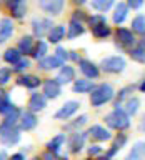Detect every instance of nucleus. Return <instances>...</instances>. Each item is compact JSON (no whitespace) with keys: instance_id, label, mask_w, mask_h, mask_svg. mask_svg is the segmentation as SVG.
I'll return each mask as SVG.
<instances>
[{"instance_id":"obj_1","label":"nucleus","mask_w":145,"mask_h":160,"mask_svg":"<svg viewBox=\"0 0 145 160\" xmlns=\"http://www.w3.org/2000/svg\"><path fill=\"white\" fill-rule=\"evenodd\" d=\"M115 95V90L110 83H100L97 85L92 93H90V103H92V107H100V105L110 102V100L113 98Z\"/></svg>"},{"instance_id":"obj_2","label":"nucleus","mask_w":145,"mask_h":160,"mask_svg":"<svg viewBox=\"0 0 145 160\" xmlns=\"http://www.w3.org/2000/svg\"><path fill=\"white\" fill-rule=\"evenodd\" d=\"M105 122H107L110 128H115V130H125L130 127V117L123 108H113L105 117Z\"/></svg>"},{"instance_id":"obj_3","label":"nucleus","mask_w":145,"mask_h":160,"mask_svg":"<svg viewBox=\"0 0 145 160\" xmlns=\"http://www.w3.org/2000/svg\"><path fill=\"white\" fill-rule=\"evenodd\" d=\"M125 60L120 55H112V57H105L102 62H100V67H102L103 72L107 73H120L123 72L125 68Z\"/></svg>"},{"instance_id":"obj_4","label":"nucleus","mask_w":145,"mask_h":160,"mask_svg":"<svg viewBox=\"0 0 145 160\" xmlns=\"http://www.w3.org/2000/svg\"><path fill=\"white\" fill-rule=\"evenodd\" d=\"M52 28H53V23L50 18H33L32 20V32L38 40L47 37Z\"/></svg>"},{"instance_id":"obj_5","label":"nucleus","mask_w":145,"mask_h":160,"mask_svg":"<svg viewBox=\"0 0 145 160\" xmlns=\"http://www.w3.org/2000/svg\"><path fill=\"white\" fill-rule=\"evenodd\" d=\"M38 5L43 12L50 15H60L63 10L65 0H38Z\"/></svg>"},{"instance_id":"obj_6","label":"nucleus","mask_w":145,"mask_h":160,"mask_svg":"<svg viewBox=\"0 0 145 160\" xmlns=\"http://www.w3.org/2000/svg\"><path fill=\"white\" fill-rule=\"evenodd\" d=\"M80 103L77 100H68V102H65L62 107L57 110V113H55V118L57 120H67L68 117H72V115L78 110Z\"/></svg>"},{"instance_id":"obj_7","label":"nucleus","mask_w":145,"mask_h":160,"mask_svg":"<svg viewBox=\"0 0 145 160\" xmlns=\"http://www.w3.org/2000/svg\"><path fill=\"white\" fill-rule=\"evenodd\" d=\"M115 38H117V43H120L122 47H133L135 45V35L132 30L128 28H117L115 32Z\"/></svg>"},{"instance_id":"obj_8","label":"nucleus","mask_w":145,"mask_h":160,"mask_svg":"<svg viewBox=\"0 0 145 160\" xmlns=\"http://www.w3.org/2000/svg\"><path fill=\"white\" fill-rule=\"evenodd\" d=\"M62 93V85L57 82V78H48L43 83V95L47 98H57Z\"/></svg>"},{"instance_id":"obj_9","label":"nucleus","mask_w":145,"mask_h":160,"mask_svg":"<svg viewBox=\"0 0 145 160\" xmlns=\"http://www.w3.org/2000/svg\"><path fill=\"white\" fill-rule=\"evenodd\" d=\"M28 107H30V112H40L47 107V97L43 93H38V92H33L30 95V100H28Z\"/></svg>"},{"instance_id":"obj_10","label":"nucleus","mask_w":145,"mask_h":160,"mask_svg":"<svg viewBox=\"0 0 145 160\" xmlns=\"http://www.w3.org/2000/svg\"><path fill=\"white\" fill-rule=\"evenodd\" d=\"M78 67H80L82 73H83L87 78H97L98 73H100V70H98L97 65H95L93 62H90V60H87V58H82V60H80V62H78Z\"/></svg>"},{"instance_id":"obj_11","label":"nucleus","mask_w":145,"mask_h":160,"mask_svg":"<svg viewBox=\"0 0 145 160\" xmlns=\"http://www.w3.org/2000/svg\"><path fill=\"white\" fill-rule=\"evenodd\" d=\"M37 123H38V120L37 117H35V113L33 112H22V115H20V130H33L35 127H37Z\"/></svg>"},{"instance_id":"obj_12","label":"nucleus","mask_w":145,"mask_h":160,"mask_svg":"<svg viewBox=\"0 0 145 160\" xmlns=\"http://www.w3.org/2000/svg\"><path fill=\"white\" fill-rule=\"evenodd\" d=\"M85 138H87V133L85 132H75L68 140V145H70V152L72 153H78L82 150L83 143H85Z\"/></svg>"},{"instance_id":"obj_13","label":"nucleus","mask_w":145,"mask_h":160,"mask_svg":"<svg viewBox=\"0 0 145 160\" xmlns=\"http://www.w3.org/2000/svg\"><path fill=\"white\" fill-rule=\"evenodd\" d=\"M13 35V22L12 18L0 20V43H5Z\"/></svg>"},{"instance_id":"obj_14","label":"nucleus","mask_w":145,"mask_h":160,"mask_svg":"<svg viewBox=\"0 0 145 160\" xmlns=\"http://www.w3.org/2000/svg\"><path fill=\"white\" fill-rule=\"evenodd\" d=\"M57 82L60 85L75 82V70H73V67H70V65H63V67L60 68L58 75H57Z\"/></svg>"},{"instance_id":"obj_15","label":"nucleus","mask_w":145,"mask_h":160,"mask_svg":"<svg viewBox=\"0 0 145 160\" xmlns=\"http://www.w3.org/2000/svg\"><path fill=\"white\" fill-rule=\"evenodd\" d=\"M90 137H92L93 140H98V142H103V140H110V132L107 128H103L102 125H92V127L88 128V132H87Z\"/></svg>"},{"instance_id":"obj_16","label":"nucleus","mask_w":145,"mask_h":160,"mask_svg":"<svg viewBox=\"0 0 145 160\" xmlns=\"http://www.w3.org/2000/svg\"><path fill=\"white\" fill-rule=\"evenodd\" d=\"M65 63H62L60 60L55 57V55H47L43 60L38 62V67L42 70H53V68H58V67H63Z\"/></svg>"},{"instance_id":"obj_17","label":"nucleus","mask_w":145,"mask_h":160,"mask_svg":"<svg viewBox=\"0 0 145 160\" xmlns=\"http://www.w3.org/2000/svg\"><path fill=\"white\" fill-rule=\"evenodd\" d=\"M13 108H15V105L12 103L8 93L5 92V90L0 88V113H2V115H8Z\"/></svg>"},{"instance_id":"obj_18","label":"nucleus","mask_w":145,"mask_h":160,"mask_svg":"<svg viewBox=\"0 0 145 160\" xmlns=\"http://www.w3.org/2000/svg\"><path fill=\"white\" fill-rule=\"evenodd\" d=\"M93 88H95V85L88 78H78L73 82V92L75 93H87V92H92Z\"/></svg>"},{"instance_id":"obj_19","label":"nucleus","mask_w":145,"mask_h":160,"mask_svg":"<svg viewBox=\"0 0 145 160\" xmlns=\"http://www.w3.org/2000/svg\"><path fill=\"white\" fill-rule=\"evenodd\" d=\"M0 142H2L5 147H13V145H17L20 142V132H18V128H13V130H10L8 133H5L0 137Z\"/></svg>"},{"instance_id":"obj_20","label":"nucleus","mask_w":145,"mask_h":160,"mask_svg":"<svg viewBox=\"0 0 145 160\" xmlns=\"http://www.w3.org/2000/svg\"><path fill=\"white\" fill-rule=\"evenodd\" d=\"M17 85H22V87H27V88H35L40 85V78L37 75H20L17 78Z\"/></svg>"},{"instance_id":"obj_21","label":"nucleus","mask_w":145,"mask_h":160,"mask_svg":"<svg viewBox=\"0 0 145 160\" xmlns=\"http://www.w3.org/2000/svg\"><path fill=\"white\" fill-rule=\"evenodd\" d=\"M33 38L30 37V35H25V37H22L18 40V50L20 53H25V55H32L33 53Z\"/></svg>"},{"instance_id":"obj_22","label":"nucleus","mask_w":145,"mask_h":160,"mask_svg":"<svg viewBox=\"0 0 145 160\" xmlns=\"http://www.w3.org/2000/svg\"><path fill=\"white\" fill-rule=\"evenodd\" d=\"M127 13H128V7H127V3H123V2H118V5L115 7V12H113V23H123V20L127 18Z\"/></svg>"},{"instance_id":"obj_23","label":"nucleus","mask_w":145,"mask_h":160,"mask_svg":"<svg viewBox=\"0 0 145 160\" xmlns=\"http://www.w3.org/2000/svg\"><path fill=\"white\" fill-rule=\"evenodd\" d=\"M143 157H145V142H137L125 160H143Z\"/></svg>"},{"instance_id":"obj_24","label":"nucleus","mask_w":145,"mask_h":160,"mask_svg":"<svg viewBox=\"0 0 145 160\" xmlns=\"http://www.w3.org/2000/svg\"><path fill=\"white\" fill-rule=\"evenodd\" d=\"M50 43H58L60 40H63L65 37V27L63 25H53V28L50 30V33L47 35Z\"/></svg>"},{"instance_id":"obj_25","label":"nucleus","mask_w":145,"mask_h":160,"mask_svg":"<svg viewBox=\"0 0 145 160\" xmlns=\"http://www.w3.org/2000/svg\"><path fill=\"white\" fill-rule=\"evenodd\" d=\"M85 32V28H83V25L82 22H77V20H70V23H68V28H67V37L68 38H75V37H78V35H82Z\"/></svg>"},{"instance_id":"obj_26","label":"nucleus","mask_w":145,"mask_h":160,"mask_svg":"<svg viewBox=\"0 0 145 160\" xmlns=\"http://www.w3.org/2000/svg\"><path fill=\"white\" fill-rule=\"evenodd\" d=\"M47 53H48V47H47V43L43 42V40H38L37 43H35V48H33V53H32V57L35 60H43L45 57H47Z\"/></svg>"},{"instance_id":"obj_27","label":"nucleus","mask_w":145,"mask_h":160,"mask_svg":"<svg viewBox=\"0 0 145 160\" xmlns=\"http://www.w3.org/2000/svg\"><path fill=\"white\" fill-rule=\"evenodd\" d=\"M3 60L7 63H18L20 60H22V53H20V50L18 48H7L5 50V53H3Z\"/></svg>"},{"instance_id":"obj_28","label":"nucleus","mask_w":145,"mask_h":160,"mask_svg":"<svg viewBox=\"0 0 145 160\" xmlns=\"http://www.w3.org/2000/svg\"><path fill=\"white\" fill-rule=\"evenodd\" d=\"M65 142V135L63 133H58L57 137H53L50 142L47 143V152H50V153H58V150H60V147H62V143Z\"/></svg>"},{"instance_id":"obj_29","label":"nucleus","mask_w":145,"mask_h":160,"mask_svg":"<svg viewBox=\"0 0 145 160\" xmlns=\"http://www.w3.org/2000/svg\"><path fill=\"white\" fill-rule=\"evenodd\" d=\"M92 8H95L97 12H107L113 7L115 0H92Z\"/></svg>"},{"instance_id":"obj_30","label":"nucleus","mask_w":145,"mask_h":160,"mask_svg":"<svg viewBox=\"0 0 145 160\" xmlns=\"http://www.w3.org/2000/svg\"><path fill=\"white\" fill-rule=\"evenodd\" d=\"M20 115H22V112H20V110L15 107L12 112H10L8 115H5V120L2 123H5V125H8V127H15V125H17L18 122H20Z\"/></svg>"},{"instance_id":"obj_31","label":"nucleus","mask_w":145,"mask_h":160,"mask_svg":"<svg viewBox=\"0 0 145 160\" xmlns=\"http://www.w3.org/2000/svg\"><path fill=\"white\" fill-rule=\"evenodd\" d=\"M138 107H140V100L137 97H130L127 102H125V112H127V115L130 117V115H135L138 112Z\"/></svg>"},{"instance_id":"obj_32","label":"nucleus","mask_w":145,"mask_h":160,"mask_svg":"<svg viewBox=\"0 0 145 160\" xmlns=\"http://www.w3.org/2000/svg\"><path fill=\"white\" fill-rule=\"evenodd\" d=\"M130 57H132V60H135V62H140V63H145V47H142V45H137V47L130 48Z\"/></svg>"},{"instance_id":"obj_33","label":"nucleus","mask_w":145,"mask_h":160,"mask_svg":"<svg viewBox=\"0 0 145 160\" xmlns=\"http://www.w3.org/2000/svg\"><path fill=\"white\" fill-rule=\"evenodd\" d=\"M87 120H88L87 115H80V117H77V118L73 120V122H70V123L65 125V130H72V132H78V128H80V127H83V125L87 123Z\"/></svg>"},{"instance_id":"obj_34","label":"nucleus","mask_w":145,"mask_h":160,"mask_svg":"<svg viewBox=\"0 0 145 160\" xmlns=\"http://www.w3.org/2000/svg\"><path fill=\"white\" fill-rule=\"evenodd\" d=\"M132 30L137 33L145 35V15H137V17L132 20Z\"/></svg>"},{"instance_id":"obj_35","label":"nucleus","mask_w":145,"mask_h":160,"mask_svg":"<svg viewBox=\"0 0 145 160\" xmlns=\"http://www.w3.org/2000/svg\"><path fill=\"white\" fill-rule=\"evenodd\" d=\"M133 88H135V85H127V87H123L122 90H120L118 95H117V100H115V108H120L122 102L128 97V93H130V92H133Z\"/></svg>"},{"instance_id":"obj_36","label":"nucleus","mask_w":145,"mask_h":160,"mask_svg":"<svg viewBox=\"0 0 145 160\" xmlns=\"http://www.w3.org/2000/svg\"><path fill=\"white\" fill-rule=\"evenodd\" d=\"M25 12H27V3H25V2L15 5L13 8H10V13H12L13 18H22L25 15Z\"/></svg>"},{"instance_id":"obj_37","label":"nucleus","mask_w":145,"mask_h":160,"mask_svg":"<svg viewBox=\"0 0 145 160\" xmlns=\"http://www.w3.org/2000/svg\"><path fill=\"white\" fill-rule=\"evenodd\" d=\"M88 23L92 28H97V27H102V25H107V20H105L103 15H92V17H88Z\"/></svg>"},{"instance_id":"obj_38","label":"nucleus","mask_w":145,"mask_h":160,"mask_svg":"<svg viewBox=\"0 0 145 160\" xmlns=\"http://www.w3.org/2000/svg\"><path fill=\"white\" fill-rule=\"evenodd\" d=\"M92 33H93V37H97V38H105V37H108L112 32H110V28L107 27V25H102V27L92 28Z\"/></svg>"},{"instance_id":"obj_39","label":"nucleus","mask_w":145,"mask_h":160,"mask_svg":"<svg viewBox=\"0 0 145 160\" xmlns=\"http://www.w3.org/2000/svg\"><path fill=\"white\" fill-rule=\"evenodd\" d=\"M10 77H12V70L7 67L0 68V85H7L10 82Z\"/></svg>"},{"instance_id":"obj_40","label":"nucleus","mask_w":145,"mask_h":160,"mask_svg":"<svg viewBox=\"0 0 145 160\" xmlns=\"http://www.w3.org/2000/svg\"><path fill=\"white\" fill-rule=\"evenodd\" d=\"M28 67H30V60L28 58H22L18 63L13 65L12 70H13V72H23V70H27Z\"/></svg>"},{"instance_id":"obj_41","label":"nucleus","mask_w":145,"mask_h":160,"mask_svg":"<svg viewBox=\"0 0 145 160\" xmlns=\"http://www.w3.org/2000/svg\"><path fill=\"white\" fill-rule=\"evenodd\" d=\"M55 57H57L62 63H65V60L68 58V52L63 47H57V50H55Z\"/></svg>"},{"instance_id":"obj_42","label":"nucleus","mask_w":145,"mask_h":160,"mask_svg":"<svg viewBox=\"0 0 145 160\" xmlns=\"http://www.w3.org/2000/svg\"><path fill=\"white\" fill-rule=\"evenodd\" d=\"M100 153H102V147H100V145H92V147H88L90 157H95V155H100Z\"/></svg>"},{"instance_id":"obj_43","label":"nucleus","mask_w":145,"mask_h":160,"mask_svg":"<svg viewBox=\"0 0 145 160\" xmlns=\"http://www.w3.org/2000/svg\"><path fill=\"white\" fill-rule=\"evenodd\" d=\"M143 5V0H127V7H130V8H140Z\"/></svg>"},{"instance_id":"obj_44","label":"nucleus","mask_w":145,"mask_h":160,"mask_svg":"<svg viewBox=\"0 0 145 160\" xmlns=\"http://www.w3.org/2000/svg\"><path fill=\"white\" fill-rule=\"evenodd\" d=\"M88 17H85V13L82 12V10H75L73 12V20H77V22H80V20H87Z\"/></svg>"},{"instance_id":"obj_45","label":"nucleus","mask_w":145,"mask_h":160,"mask_svg":"<svg viewBox=\"0 0 145 160\" xmlns=\"http://www.w3.org/2000/svg\"><path fill=\"white\" fill-rule=\"evenodd\" d=\"M3 2H5V5L8 7V10H10V8H13L15 5H18V3L25 2V0H3Z\"/></svg>"},{"instance_id":"obj_46","label":"nucleus","mask_w":145,"mask_h":160,"mask_svg":"<svg viewBox=\"0 0 145 160\" xmlns=\"http://www.w3.org/2000/svg\"><path fill=\"white\" fill-rule=\"evenodd\" d=\"M8 160H25V155L23 153H13Z\"/></svg>"},{"instance_id":"obj_47","label":"nucleus","mask_w":145,"mask_h":160,"mask_svg":"<svg viewBox=\"0 0 145 160\" xmlns=\"http://www.w3.org/2000/svg\"><path fill=\"white\" fill-rule=\"evenodd\" d=\"M68 57L72 58V60H75V62H80V58H78L77 52H68Z\"/></svg>"},{"instance_id":"obj_48","label":"nucleus","mask_w":145,"mask_h":160,"mask_svg":"<svg viewBox=\"0 0 145 160\" xmlns=\"http://www.w3.org/2000/svg\"><path fill=\"white\" fill-rule=\"evenodd\" d=\"M10 157L7 155V152H5V150H0V160H8Z\"/></svg>"},{"instance_id":"obj_49","label":"nucleus","mask_w":145,"mask_h":160,"mask_svg":"<svg viewBox=\"0 0 145 160\" xmlns=\"http://www.w3.org/2000/svg\"><path fill=\"white\" fill-rule=\"evenodd\" d=\"M140 130H142V132H145V115L142 117V122H140Z\"/></svg>"},{"instance_id":"obj_50","label":"nucleus","mask_w":145,"mask_h":160,"mask_svg":"<svg viewBox=\"0 0 145 160\" xmlns=\"http://www.w3.org/2000/svg\"><path fill=\"white\" fill-rule=\"evenodd\" d=\"M138 88H140V92H143V93H145V80L138 85Z\"/></svg>"},{"instance_id":"obj_51","label":"nucleus","mask_w":145,"mask_h":160,"mask_svg":"<svg viewBox=\"0 0 145 160\" xmlns=\"http://www.w3.org/2000/svg\"><path fill=\"white\" fill-rule=\"evenodd\" d=\"M73 3H77V5H83L85 2H87V0H72Z\"/></svg>"},{"instance_id":"obj_52","label":"nucleus","mask_w":145,"mask_h":160,"mask_svg":"<svg viewBox=\"0 0 145 160\" xmlns=\"http://www.w3.org/2000/svg\"><path fill=\"white\" fill-rule=\"evenodd\" d=\"M32 160H43V158H42V157H33Z\"/></svg>"}]
</instances>
